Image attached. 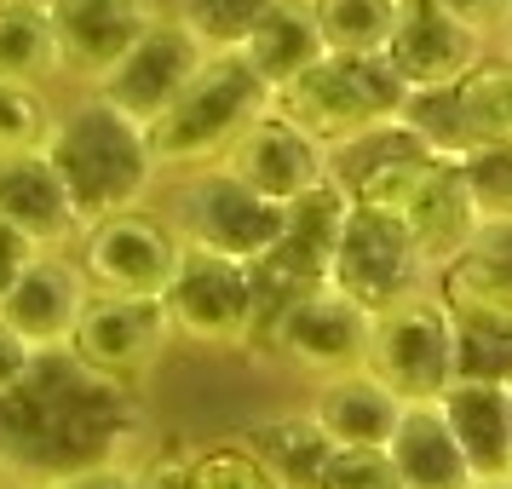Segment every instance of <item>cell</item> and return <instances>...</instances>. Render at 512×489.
<instances>
[{
	"mask_svg": "<svg viewBox=\"0 0 512 489\" xmlns=\"http://www.w3.org/2000/svg\"><path fill=\"white\" fill-rule=\"evenodd\" d=\"M190 478H196V489H277V478H271L242 443L190 449Z\"/></svg>",
	"mask_w": 512,
	"mask_h": 489,
	"instance_id": "31",
	"label": "cell"
},
{
	"mask_svg": "<svg viewBox=\"0 0 512 489\" xmlns=\"http://www.w3.org/2000/svg\"><path fill=\"white\" fill-rule=\"evenodd\" d=\"M340 185L351 190L357 208L397 219L409 231V242H415V254L426 271H443L472 242V231H478V202L466 190L461 167L432 162V156H397V162L351 173Z\"/></svg>",
	"mask_w": 512,
	"mask_h": 489,
	"instance_id": "3",
	"label": "cell"
},
{
	"mask_svg": "<svg viewBox=\"0 0 512 489\" xmlns=\"http://www.w3.org/2000/svg\"><path fill=\"white\" fill-rule=\"evenodd\" d=\"M466 190L478 202V219H501L512 213V150H478L472 162L461 167Z\"/></svg>",
	"mask_w": 512,
	"mask_h": 489,
	"instance_id": "32",
	"label": "cell"
},
{
	"mask_svg": "<svg viewBox=\"0 0 512 489\" xmlns=\"http://www.w3.org/2000/svg\"><path fill=\"white\" fill-rule=\"evenodd\" d=\"M484 41L478 29H466L461 18H449L438 0H397V29L386 41L392 70L403 75V87H455L461 75L484 64Z\"/></svg>",
	"mask_w": 512,
	"mask_h": 489,
	"instance_id": "14",
	"label": "cell"
},
{
	"mask_svg": "<svg viewBox=\"0 0 512 489\" xmlns=\"http://www.w3.org/2000/svg\"><path fill=\"white\" fill-rule=\"evenodd\" d=\"M173 259H179V231L150 208L104 213L75 236V265L87 288L116 300H162Z\"/></svg>",
	"mask_w": 512,
	"mask_h": 489,
	"instance_id": "7",
	"label": "cell"
},
{
	"mask_svg": "<svg viewBox=\"0 0 512 489\" xmlns=\"http://www.w3.org/2000/svg\"><path fill=\"white\" fill-rule=\"evenodd\" d=\"M0 225H12L29 248H75L81 213L41 150L0 156Z\"/></svg>",
	"mask_w": 512,
	"mask_h": 489,
	"instance_id": "17",
	"label": "cell"
},
{
	"mask_svg": "<svg viewBox=\"0 0 512 489\" xmlns=\"http://www.w3.org/2000/svg\"><path fill=\"white\" fill-rule=\"evenodd\" d=\"M397 121L415 133L432 162L466 167L478 156V144H472V133H466V121H461V104H455V87H415V93L403 98Z\"/></svg>",
	"mask_w": 512,
	"mask_h": 489,
	"instance_id": "26",
	"label": "cell"
},
{
	"mask_svg": "<svg viewBox=\"0 0 512 489\" xmlns=\"http://www.w3.org/2000/svg\"><path fill=\"white\" fill-rule=\"evenodd\" d=\"M323 47L340 58H374L386 52L397 29V0H311Z\"/></svg>",
	"mask_w": 512,
	"mask_h": 489,
	"instance_id": "27",
	"label": "cell"
},
{
	"mask_svg": "<svg viewBox=\"0 0 512 489\" xmlns=\"http://www.w3.org/2000/svg\"><path fill=\"white\" fill-rule=\"evenodd\" d=\"M173 231H179V242H196L208 254L254 265L282 231V202L254 196L225 167H196V173H185V185H179Z\"/></svg>",
	"mask_w": 512,
	"mask_h": 489,
	"instance_id": "8",
	"label": "cell"
},
{
	"mask_svg": "<svg viewBox=\"0 0 512 489\" xmlns=\"http://www.w3.org/2000/svg\"><path fill=\"white\" fill-rule=\"evenodd\" d=\"M449 438L461 443L472 478H512V426H507V386L489 380H455L438 397Z\"/></svg>",
	"mask_w": 512,
	"mask_h": 489,
	"instance_id": "20",
	"label": "cell"
},
{
	"mask_svg": "<svg viewBox=\"0 0 512 489\" xmlns=\"http://www.w3.org/2000/svg\"><path fill=\"white\" fill-rule=\"evenodd\" d=\"M438 6L449 18H461L466 29H478V35H495L512 12V0H438Z\"/></svg>",
	"mask_w": 512,
	"mask_h": 489,
	"instance_id": "37",
	"label": "cell"
},
{
	"mask_svg": "<svg viewBox=\"0 0 512 489\" xmlns=\"http://www.w3.org/2000/svg\"><path fill=\"white\" fill-rule=\"evenodd\" d=\"M133 489H196V478H190V455L185 449L150 455L144 466H133Z\"/></svg>",
	"mask_w": 512,
	"mask_h": 489,
	"instance_id": "35",
	"label": "cell"
},
{
	"mask_svg": "<svg viewBox=\"0 0 512 489\" xmlns=\"http://www.w3.org/2000/svg\"><path fill=\"white\" fill-rule=\"evenodd\" d=\"M403 75L392 70V58L386 52H374V58H340V52H323L317 64L305 75H294L288 87L271 93V110L282 121H294L300 133L323 144L328 156L351 144L357 133H369L380 121H392L403 110Z\"/></svg>",
	"mask_w": 512,
	"mask_h": 489,
	"instance_id": "4",
	"label": "cell"
},
{
	"mask_svg": "<svg viewBox=\"0 0 512 489\" xmlns=\"http://www.w3.org/2000/svg\"><path fill=\"white\" fill-rule=\"evenodd\" d=\"M432 294L455 317H512V213L478 219L472 242L432 271Z\"/></svg>",
	"mask_w": 512,
	"mask_h": 489,
	"instance_id": "18",
	"label": "cell"
},
{
	"mask_svg": "<svg viewBox=\"0 0 512 489\" xmlns=\"http://www.w3.org/2000/svg\"><path fill=\"white\" fill-rule=\"evenodd\" d=\"M369 340H374V317L357 300H346L340 288H311L305 300H294L277 317V328L265 334V351H277L282 363L317 374H351L369 363Z\"/></svg>",
	"mask_w": 512,
	"mask_h": 489,
	"instance_id": "11",
	"label": "cell"
},
{
	"mask_svg": "<svg viewBox=\"0 0 512 489\" xmlns=\"http://www.w3.org/2000/svg\"><path fill=\"white\" fill-rule=\"evenodd\" d=\"M501 35H507V52H512V12H507V24H501Z\"/></svg>",
	"mask_w": 512,
	"mask_h": 489,
	"instance_id": "40",
	"label": "cell"
},
{
	"mask_svg": "<svg viewBox=\"0 0 512 489\" xmlns=\"http://www.w3.org/2000/svg\"><path fill=\"white\" fill-rule=\"evenodd\" d=\"M472 489H512V478H478Z\"/></svg>",
	"mask_w": 512,
	"mask_h": 489,
	"instance_id": "39",
	"label": "cell"
},
{
	"mask_svg": "<svg viewBox=\"0 0 512 489\" xmlns=\"http://www.w3.org/2000/svg\"><path fill=\"white\" fill-rule=\"evenodd\" d=\"M162 311L173 340H190V346L208 351H248V340H254V277L242 259L179 242L173 277L162 288Z\"/></svg>",
	"mask_w": 512,
	"mask_h": 489,
	"instance_id": "6",
	"label": "cell"
},
{
	"mask_svg": "<svg viewBox=\"0 0 512 489\" xmlns=\"http://www.w3.org/2000/svg\"><path fill=\"white\" fill-rule=\"evenodd\" d=\"M305 415L323 426L334 449H386L397 420H403V403L369 369H351L317 380V397H311Z\"/></svg>",
	"mask_w": 512,
	"mask_h": 489,
	"instance_id": "19",
	"label": "cell"
},
{
	"mask_svg": "<svg viewBox=\"0 0 512 489\" xmlns=\"http://www.w3.org/2000/svg\"><path fill=\"white\" fill-rule=\"evenodd\" d=\"M323 489H403L386 449H334Z\"/></svg>",
	"mask_w": 512,
	"mask_h": 489,
	"instance_id": "33",
	"label": "cell"
},
{
	"mask_svg": "<svg viewBox=\"0 0 512 489\" xmlns=\"http://www.w3.org/2000/svg\"><path fill=\"white\" fill-rule=\"evenodd\" d=\"M455 380L507 386L512 380V317H455Z\"/></svg>",
	"mask_w": 512,
	"mask_h": 489,
	"instance_id": "29",
	"label": "cell"
},
{
	"mask_svg": "<svg viewBox=\"0 0 512 489\" xmlns=\"http://www.w3.org/2000/svg\"><path fill=\"white\" fill-rule=\"evenodd\" d=\"M426 277H432V271L420 265L409 231H403L397 219H386V213H369V208L351 202L340 248H334V259H328V288H340V294L357 300L369 317H380L386 305L420 294Z\"/></svg>",
	"mask_w": 512,
	"mask_h": 489,
	"instance_id": "10",
	"label": "cell"
},
{
	"mask_svg": "<svg viewBox=\"0 0 512 489\" xmlns=\"http://www.w3.org/2000/svg\"><path fill=\"white\" fill-rule=\"evenodd\" d=\"M64 75V47L52 35L47 0H6L0 6V81L52 87Z\"/></svg>",
	"mask_w": 512,
	"mask_h": 489,
	"instance_id": "24",
	"label": "cell"
},
{
	"mask_svg": "<svg viewBox=\"0 0 512 489\" xmlns=\"http://www.w3.org/2000/svg\"><path fill=\"white\" fill-rule=\"evenodd\" d=\"M386 461H392L397 484L403 489H472V466H466L461 443L449 438L438 403H403L392 443H386Z\"/></svg>",
	"mask_w": 512,
	"mask_h": 489,
	"instance_id": "21",
	"label": "cell"
},
{
	"mask_svg": "<svg viewBox=\"0 0 512 489\" xmlns=\"http://www.w3.org/2000/svg\"><path fill=\"white\" fill-rule=\"evenodd\" d=\"M35 363H41V357H35V351H29L24 340L12 334V328L0 323V403H6V397H12L18 386H24Z\"/></svg>",
	"mask_w": 512,
	"mask_h": 489,
	"instance_id": "36",
	"label": "cell"
},
{
	"mask_svg": "<svg viewBox=\"0 0 512 489\" xmlns=\"http://www.w3.org/2000/svg\"><path fill=\"white\" fill-rule=\"evenodd\" d=\"M242 58H248V70L277 93L288 87L294 75H305L317 58H323V29H317V12H311V0H271L265 6V18L248 29V41H242Z\"/></svg>",
	"mask_w": 512,
	"mask_h": 489,
	"instance_id": "23",
	"label": "cell"
},
{
	"mask_svg": "<svg viewBox=\"0 0 512 489\" xmlns=\"http://www.w3.org/2000/svg\"><path fill=\"white\" fill-rule=\"evenodd\" d=\"M363 369L397 403H438L455 386V317H449V305L432 288L386 305L374 317V340Z\"/></svg>",
	"mask_w": 512,
	"mask_h": 489,
	"instance_id": "5",
	"label": "cell"
},
{
	"mask_svg": "<svg viewBox=\"0 0 512 489\" xmlns=\"http://www.w3.org/2000/svg\"><path fill=\"white\" fill-rule=\"evenodd\" d=\"M455 104L478 150H512V52H484V64L455 81Z\"/></svg>",
	"mask_w": 512,
	"mask_h": 489,
	"instance_id": "25",
	"label": "cell"
},
{
	"mask_svg": "<svg viewBox=\"0 0 512 489\" xmlns=\"http://www.w3.org/2000/svg\"><path fill=\"white\" fill-rule=\"evenodd\" d=\"M265 110H271V87L248 70V58H242V52H208L202 70L185 81V93L144 127L150 156H156V173H162V167H173V173L219 167V156H225Z\"/></svg>",
	"mask_w": 512,
	"mask_h": 489,
	"instance_id": "2",
	"label": "cell"
},
{
	"mask_svg": "<svg viewBox=\"0 0 512 489\" xmlns=\"http://www.w3.org/2000/svg\"><path fill=\"white\" fill-rule=\"evenodd\" d=\"M29 254H35V248H29L24 236L12 231V225H0V300H6V288L18 282V271L29 265Z\"/></svg>",
	"mask_w": 512,
	"mask_h": 489,
	"instance_id": "38",
	"label": "cell"
},
{
	"mask_svg": "<svg viewBox=\"0 0 512 489\" xmlns=\"http://www.w3.org/2000/svg\"><path fill=\"white\" fill-rule=\"evenodd\" d=\"M52 35L64 47V75H81L93 87L121 52L150 29V0H47Z\"/></svg>",
	"mask_w": 512,
	"mask_h": 489,
	"instance_id": "16",
	"label": "cell"
},
{
	"mask_svg": "<svg viewBox=\"0 0 512 489\" xmlns=\"http://www.w3.org/2000/svg\"><path fill=\"white\" fill-rule=\"evenodd\" d=\"M202 58H208V52L196 47L173 18H150V29L121 52L110 70L98 75L87 93H98L110 110H121L127 121L150 127L173 98L185 93V81L202 70Z\"/></svg>",
	"mask_w": 512,
	"mask_h": 489,
	"instance_id": "12",
	"label": "cell"
},
{
	"mask_svg": "<svg viewBox=\"0 0 512 489\" xmlns=\"http://www.w3.org/2000/svg\"><path fill=\"white\" fill-rule=\"evenodd\" d=\"M87 300H93V288L81 277L75 254H64V248H35L29 265L18 271V282L6 288V300H0V323L12 328L35 357H64Z\"/></svg>",
	"mask_w": 512,
	"mask_h": 489,
	"instance_id": "13",
	"label": "cell"
},
{
	"mask_svg": "<svg viewBox=\"0 0 512 489\" xmlns=\"http://www.w3.org/2000/svg\"><path fill=\"white\" fill-rule=\"evenodd\" d=\"M6 489H41V484H6Z\"/></svg>",
	"mask_w": 512,
	"mask_h": 489,
	"instance_id": "42",
	"label": "cell"
},
{
	"mask_svg": "<svg viewBox=\"0 0 512 489\" xmlns=\"http://www.w3.org/2000/svg\"><path fill=\"white\" fill-rule=\"evenodd\" d=\"M41 156L58 167V179L70 190L81 225H93L104 213L144 208V190L156 179V156L139 121L110 110L98 93H81L52 116V133Z\"/></svg>",
	"mask_w": 512,
	"mask_h": 489,
	"instance_id": "1",
	"label": "cell"
},
{
	"mask_svg": "<svg viewBox=\"0 0 512 489\" xmlns=\"http://www.w3.org/2000/svg\"><path fill=\"white\" fill-rule=\"evenodd\" d=\"M41 489H133V466L87 461V466H70V472H52Z\"/></svg>",
	"mask_w": 512,
	"mask_h": 489,
	"instance_id": "34",
	"label": "cell"
},
{
	"mask_svg": "<svg viewBox=\"0 0 512 489\" xmlns=\"http://www.w3.org/2000/svg\"><path fill=\"white\" fill-rule=\"evenodd\" d=\"M236 443H242V449L277 478V489H323L328 461H334L328 432L305 415V409L300 415H259V420H248Z\"/></svg>",
	"mask_w": 512,
	"mask_h": 489,
	"instance_id": "22",
	"label": "cell"
},
{
	"mask_svg": "<svg viewBox=\"0 0 512 489\" xmlns=\"http://www.w3.org/2000/svg\"><path fill=\"white\" fill-rule=\"evenodd\" d=\"M271 0H173V24L185 29L202 52H236L248 41V29L265 18Z\"/></svg>",
	"mask_w": 512,
	"mask_h": 489,
	"instance_id": "28",
	"label": "cell"
},
{
	"mask_svg": "<svg viewBox=\"0 0 512 489\" xmlns=\"http://www.w3.org/2000/svg\"><path fill=\"white\" fill-rule=\"evenodd\" d=\"M507 426H512V380H507Z\"/></svg>",
	"mask_w": 512,
	"mask_h": 489,
	"instance_id": "41",
	"label": "cell"
},
{
	"mask_svg": "<svg viewBox=\"0 0 512 489\" xmlns=\"http://www.w3.org/2000/svg\"><path fill=\"white\" fill-rule=\"evenodd\" d=\"M219 167H225L231 179H242L254 196L288 208L294 196H305L311 185L328 179V150L311 139V133H300L294 121H282L277 110H265V116L219 156Z\"/></svg>",
	"mask_w": 512,
	"mask_h": 489,
	"instance_id": "15",
	"label": "cell"
},
{
	"mask_svg": "<svg viewBox=\"0 0 512 489\" xmlns=\"http://www.w3.org/2000/svg\"><path fill=\"white\" fill-rule=\"evenodd\" d=\"M167 340H173V328H167L162 300L93 294L87 311H81V323H75V334H70V346H64V357L93 386H133V380H144V374L162 363Z\"/></svg>",
	"mask_w": 512,
	"mask_h": 489,
	"instance_id": "9",
	"label": "cell"
},
{
	"mask_svg": "<svg viewBox=\"0 0 512 489\" xmlns=\"http://www.w3.org/2000/svg\"><path fill=\"white\" fill-rule=\"evenodd\" d=\"M52 133V104L47 87H24V81H0V156L18 150H41Z\"/></svg>",
	"mask_w": 512,
	"mask_h": 489,
	"instance_id": "30",
	"label": "cell"
},
{
	"mask_svg": "<svg viewBox=\"0 0 512 489\" xmlns=\"http://www.w3.org/2000/svg\"><path fill=\"white\" fill-rule=\"evenodd\" d=\"M0 6H6V0H0Z\"/></svg>",
	"mask_w": 512,
	"mask_h": 489,
	"instance_id": "43",
	"label": "cell"
}]
</instances>
